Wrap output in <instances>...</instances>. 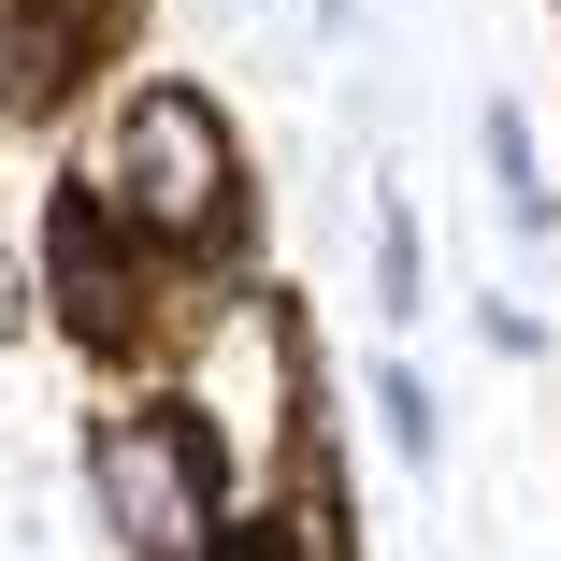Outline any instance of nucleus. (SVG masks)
Here are the masks:
<instances>
[{"label":"nucleus","mask_w":561,"mask_h":561,"mask_svg":"<svg viewBox=\"0 0 561 561\" xmlns=\"http://www.w3.org/2000/svg\"><path fill=\"white\" fill-rule=\"evenodd\" d=\"M417 302H432V260H417V216L389 202L375 216V317H417Z\"/></svg>","instance_id":"nucleus-8"},{"label":"nucleus","mask_w":561,"mask_h":561,"mask_svg":"<svg viewBox=\"0 0 561 561\" xmlns=\"http://www.w3.org/2000/svg\"><path fill=\"white\" fill-rule=\"evenodd\" d=\"M360 389H375V432H389V461H403V476H432V461H446V403H432V375H417V360H375Z\"/></svg>","instance_id":"nucleus-7"},{"label":"nucleus","mask_w":561,"mask_h":561,"mask_svg":"<svg viewBox=\"0 0 561 561\" xmlns=\"http://www.w3.org/2000/svg\"><path fill=\"white\" fill-rule=\"evenodd\" d=\"M476 145H490V202H504V231H518V245H561V187H547L533 116H518V101H490V116H476Z\"/></svg>","instance_id":"nucleus-6"},{"label":"nucleus","mask_w":561,"mask_h":561,"mask_svg":"<svg viewBox=\"0 0 561 561\" xmlns=\"http://www.w3.org/2000/svg\"><path fill=\"white\" fill-rule=\"evenodd\" d=\"M159 360H173V403L216 432V461H231V518L288 476V461H317V346H302V317H288V288L274 274H216V260H187V288H173V331H159Z\"/></svg>","instance_id":"nucleus-1"},{"label":"nucleus","mask_w":561,"mask_h":561,"mask_svg":"<svg viewBox=\"0 0 561 561\" xmlns=\"http://www.w3.org/2000/svg\"><path fill=\"white\" fill-rule=\"evenodd\" d=\"M101 15L116 0H0V116H58L101 58Z\"/></svg>","instance_id":"nucleus-4"},{"label":"nucleus","mask_w":561,"mask_h":561,"mask_svg":"<svg viewBox=\"0 0 561 561\" xmlns=\"http://www.w3.org/2000/svg\"><path fill=\"white\" fill-rule=\"evenodd\" d=\"M202 561H360V547H346V504H331V446H317V461H288Z\"/></svg>","instance_id":"nucleus-5"},{"label":"nucleus","mask_w":561,"mask_h":561,"mask_svg":"<svg viewBox=\"0 0 561 561\" xmlns=\"http://www.w3.org/2000/svg\"><path fill=\"white\" fill-rule=\"evenodd\" d=\"M87 490H101V533H116L130 561H202L216 533H231V461H216V432L145 389L87 432Z\"/></svg>","instance_id":"nucleus-3"},{"label":"nucleus","mask_w":561,"mask_h":561,"mask_svg":"<svg viewBox=\"0 0 561 561\" xmlns=\"http://www.w3.org/2000/svg\"><path fill=\"white\" fill-rule=\"evenodd\" d=\"M72 187L159 260H245V130L202 87H130L72 159Z\"/></svg>","instance_id":"nucleus-2"}]
</instances>
